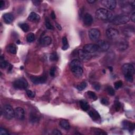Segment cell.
<instances>
[{
	"label": "cell",
	"mask_w": 135,
	"mask_h": 135,
	"mask_svg": "<svg viewBox=\"0 0 135 135\" xmlns=\"http://www.w3.org/2000/svg\"><path fill=\"white\" fill-rule=\"evenodd\" d=\"M122 71L127 81L130 82H133L135 68L133 65L130 63H126L123 65L122 67Z\"/></svg>",
	"instance_id": "obj_1"
},
{
	"label": "cell",
	"mask_w": 135,
	"mask_h": 135,
	"mask_svg": "<svg viewBox=\"0 0 135 135\" xmlns=\"http://www.w3.org/2000/svg\"><path fill=\"white\" fill-rule=\"evenodd\" d=\"M70 67L72 73L76 76H81L83 73V69L80 61L74 59L70 62Z\"/></svg>",
	"instance_id": "obj_2"
},
{
	"label": "cell",
	"mask_w": 135,
	"mask_h": 135,
	"mask_svg": "<svg viewBox=\"0 0 135 135\" xmlns=\"http://www.w3.org/2000/svg\"><path fill=\"white\" fill-rule=\"evenodd\" d=\"M96 17L99 20L106 21L112 20L113 18V14L110 10L104 8H100L96 12Z\"/></svg>",
	"instance_id": "obj_3"
},
{
	"label": "cell",
	"mask_w": 135,
	"mask_h": 135,
	"mask_svg": "<svg viewBox=\"0 0 135 135\" xmlns=\"http://www.w3.org/2000/svg\"><path fill=\"white\" fill-rule=\"evenodd\" d=\"M129 20H130V18L127 15L120 14L113 18L111 21L113 24L121 25L127 23L129 22Z\"/></svg>",
	"instance_id": "obj_4"
},
{
	"label": "cell",
	"mask_w": 135,
	"mask_h": 135,
	"mask_svg": "<svg viewBox=\"0 0 135 135\" xmlns=\"http://www.w3.org/2000/svg\"><path fill=\"white\" fill-rule=\"evenodd\" d=\"M3 114L4 117L8 120H11L15 117L14 110L13 109L11 106L6 105L3 108Z\"/></svg>",
	"instance_id": "obj_5"
},
{
	"label": "cell",
	"mask_w": 135,
	"mask_h": 135,
	"mask_svg": "<svg viewBox=\"0 0 135 135\" xmlns=\"http://www.w3.org/2000/svg\"><path fill=\"white\" fill-rule=\"evenodd\" d=\"M13 86L16 89H25L28 86V82L24 78H21L17 79L14 82Z\"/></svg>",
	"instance_id": "obj_6"
},
{
	"label": "cell",
	"mask_w": 135,
	"mask_h": 135,
	"mask_svg": "<svg viewBox=\"0 0 135 135\" xmlns=\"http://www.w3.org/2000/svg\"><path fill=\"white\" fill-rule=\"evenodd\" d=\"M100 31L97 29H91L88 32L90 39L92 41H96L100 36Z\"/></svg>",
	"instance_id": "obj_7"
},
{
	"label": "cell",
	"mask_w": 135,
	"mask_h": 135,
	"mask_svg": "<svg viewBox=\"0 0 135 135\" xmlns=\"http://www.w3.org/2000/svg\"><path fill=\"white\" fill-rule=\"evenodd\" d=\"M79 59L83 62H87L91 59V55L89 53L87 52L84 50H79L78 51Z\"/></svg>",
	"instance_id": "obj_8"
},
{
	"label": "cell",
	"mask_w": 135,
	"mask_h": 135,
	"mask_svg": "<svg viewBox=\"0 0 135 135\" xmlns=\"http://www.w3.org/2000/svg\"><path fill=\"white\" fill-rule=\"evenodd\" d=\"M101 4L108 10H113L116 7L117 2L115 0H103L101 1Z\"/></svg>",
	"instance_id": "obj_9"
},
{
	"label": "cell",
	"mask_w": 135,
	"mask_h": 135,
	"mask_svg": "<svg viewBox=\"0 0 135 135\" xmlns=\"http://www.w3.org/2000/svg\"><path fill=\"white\" fill-rule=\"evenodd\" d=\"M83 50L90 54L94 53L99 50L98 46H97V44L92 43L86 44L85 46H84Z\"/></svg>",
	"instance_id": "obj_10"
},
{
	"label": "cell",
	"mask_w": 135,
	"mask_h": 135,
	"mask_svg": "<svg viewBox=\"0 0 135 135\" xmlns=\"http://www.w3.org/2000/svg\"><path fill=\"white\" fill-rule=\"evenodd\" d=\"M106 35L110 39H115L118 38L119 35V33L117 29L109 28L106 31Z\"/></svg>",
	"instance_id": "obj_11"
},
{
	"label": "cell",
	"mask_w": 135,
	"mask_h": 135,
	"mask_svg": "<svg viewBox=\"0 0 135 135\" xmlns=\"http://www.w3.org/2000/svg\"><path fill=\"white\" fill-rule=\"evenodd\" d=\"M15 117L18 120H22L24 119L25 112L22 108L18 107L14 110Z\"/></svg>",
	"instance_id": "obj_12"
},
{
	"label": "cell",
	"mask_w": 135,
	"mask_h": 135,
	"mask_svg": "<svg viewBox=\"0 0 135 135\" xmlns=\"http://www.w3.org/2000/svg\"><path fill=\"white\" fill-rule=\"evenodd\" d=\"M97 44L98 46L99 50L102 51H106L110 47L109 43L107 41L102 40L98 41Z\"/></svg>",
	"instance_id": "obj_13"
},
{
	"label": "cell",
	"mask_w": 135,
	"mask_h": 135,
	"mask_svg": "<svg viewBox=\"0 0 135 135\" xmlns=\"http://www.w3.org/2000/svg\"><path fill=\"white\" fill-rule=\"evenodd\" d=\"M31 80L32 82L35 84L44 83L47 81V77L46 76H31Z\"/></svg>",
	"instance_id": "obj_14"
},
{
	"label": "cell",
	"mask_w": 135,
	"mask_h": 135,
	"mask_svg": "<svg viewBox=\"0 0 135 135\" xmlns=\"http://www.w3.org/2000/svg\"><path fill=\"white\" fill-rule=\"evenodd\" d=\"M128 43L125 40H120L116 43V47L120 51H123L128 48Z\"/></svg>",
	"instance_id": "obj_15"
},
{
	"label": "cell",
	"mask_w": 135,
	"mask_h": 135,
	"mask_svg": "<svg viewBox=\"0 0 135 135\" xmlns=\"http://www.w3.org/2000/svg\"><path fill=\"white\" fill-rule=\"evenodd\" d=\"M93 18L91 14L86 13L84 15L83 18V22L84 24L86 26H90L93 23Z\"/></svg>",
	"instance_id": "obj_16"
},
{
	"label": "cell",
	"mask_w": 135,
	"mask_h": 135,
	"mask_svg": "<svg viewBox=\"0 0 135 135\" xmlns=\"http://www.w3.org/2000/svg\"><path fill=\"white\" fill-rule=\"evenodd\" d=\"M123 128L129 131H133L135 129V124L128 121H124L123 123Z\"/></svg>",
	"instance_id": "obj_17"
},
{
	"label": "cell",
	"mask_w": 135,
	"mask_h": 135,
	"mask_svg": "<svg viewBox=\"0 0 135 135\" xmlns=\"http://www.w3.org/2000/svg\"><path fill=\"white\" fill-rule=\"evenodd\" d=\"M3 19L6 24H10L14 20V16L11 13H5L3 15Z\"/></svg>",
	"instance_id": "obj_18"
},
{
	"label": "cell",
	"mask_w": 135,
	"mask_h": 135,
	"mask_svg": "<svg viewBox=\"0 0 135 135\" xmlns=\"http://www.w3.org/2000/svg\"><path fill=\"white\" fill-rule=\"evenodd\" d=\"M89 115L94 121H98V120H100V118H101L99 113L94 110L90 111L89 112Z\"/></svg>",
	"instance_id": "obj_19"
},
{
	"label": "cell",
	"mask_w": 135,
	"mask_h": 135,
	"mask_svg": "<svg viewBox=\"0 0 135 135\" xmlns=\"http://www.w3.org/2000/svg\"><path fill=\"white\" fill-rule=\"evenodd\" d=\"M40 17L35 12H31L28 17V20L31 21V22L38 21L40 20Z\"/></svg>",
	"instance_id": "obj_20"
},
{
	"label": "cell",
	"mask_w": 135,
	"mask_h": 135,
	"mask_svg": "<svg viewBox=\"0 0 135 135\" xmlns=\"http://www.w3.org/2000/svg\"><path fill=\"white\" fill-rule=\"evenodd\" d=\"M52 39L50 36H46L41 40V43L44 47H47L51 44Z\"/></svg>",
	"instance_id": "obj_21"
},
{
	"label": "cell",
	"mask_w": 135,
	"mask_h": 135,
	"mask_svg": "<svg viewBox=\"0 0 135 135\" xmlns=\"http://www.w3.org/2000/svg\"><path fill=\"white\" fill-rule=\"evenodd\" d=\"M60 125L61 127L65 130H69L70 128V125L68 121L65 119H63L60 121Z\"/></svg>",
	"instance_id": "obj_22"
},
{
	"label": "cell",
	"mask_w": 135,
	"mask_h": 135,
	"mask_svg": "<svg viewBox=\"0 0 135 135\" xmlns=\"http://www.w3.org/2000/svg\"><path fill=\"white\" fill-rule=\"evenodd\" d=\"M80 105L81 109L84 111V112H87V111H88L89 109V105L88 104V102L86 101L85 100H81V101H80Z\"/></svg>",
	"instance_id": "obj_23"
},
{
	"label": "cell",
	"mask_w": 135,
	"mask_h": 135,
	"mask_svg": "<svg viewBox=\"0 0 135 135\" xmlns=\"http://www.w3.org/2000/svg\"><path fill=\"white\" fill-rule=\"evenodd\" d=\"M123 32L126 35L131 36V34L134 33V28L131 26H127L123 30Z\"/></svg>",
	"instance_id": "obj_24"
},
{
	"label": "cell",
	"mask_w": 135,
	"mask_h": 135,
	"mask_svg": "<svg viewBox=\"0 0 135 135\" xmlns=\"http://www.w3.org/2000/svg\"><path fill=\"white\" fill-rule=\"evenodd\" d=\"M7 50L11 54L17 53V48L14 44H10L7 47Z\"/></svg>",
	"instance_id": "obj_25"
},
{
	"label": "cell",
	"mask_w": 135,
	"mask_h": 135,
	"mask_svg": "<svg viewBox=\"0 0 135 135\" xmlns=\"http://www.w3.org/2000/svg\"><path fill=\"white\" fill-rule=\"evenodd\" d=\"M62 43L63 47H62V49L63 50H66L69 47V45L68 44V41L67 38L66 37H63L62 38Z\"/></svg>",
	"instance_id": "obj_26"
},
{
	"label": "cell",
	"mask_w": 135,
	"mask_h": 135,
	"mask_svg": "<svg viewBox=\"0 0 135 135\" xmlns=\"http://www.w3.org/2000/svg\"><path fill=\"white\" fill-rule=\"evenodd\" d=\"M87 94L90 99H91L94 100H96L97 99V97L96 96V94H95L94 92L91 91H89L87 92Z\"/></svg>",
	"instance_id": "obj_27"
},
{
	"label": "cell",
	"mask_w": 135,
	"mask_h": 135,
	"mask_svg": "<svg viewBox=\"0 0 135 135\" xmlns=\"http://www.w3.org/2000/svg\"><path fill=\"white\" fill-rule=\"evenodd\" d=\"M7 62L4 60V58L3 57H1L0 58V67L1 69H4L7 67Z\"/></svg>",
	"instance_id": "obj_28"
},
{
	"label": "cell",
	"mask_w": 135,
	"mask_h": 135,
	"mask_svg": "<svg viewBox=\"0 0 135 135\" xmlns=\"http://www.w3.org/2000/svg\"><path fill=\"white\" fill-rule=\"evenodd\" d=\"M35 40V35L33 33H30L26 36V40L28 42H32Z\"/></svg>",
	"instance_id": "obj_29"
},
{
	"label": "cell",
	"mask_w": 135,
	"mask_h": 135,
	"mask_svg": "<svg viewBox=\"0 0 135 135\" xmlns=\"http://www.w3.org/2000/svg\"><path fill=\"white\" fill-rule=\"evenodd\" d=\"M20 27L21 28V29L25 32H26L29 30V26L28 24L26 23H21L20 24Z\"/></svg>",
	"instance_id": "obj_30"
},
{
	"label": "cell",
	"mask_w": 135,
	"mask_h": 135,
	"mask_svg": "<svg viewBox=\"0 0 135 135\" xmlns=\"http://www.w3.org/2000/svg\"><path fill=\"white\" fill-rule=\"evenodd\" d=\"M87 85V84L86 82H82L80 84H79L77 86V89L79 91H82L86 88Z\"/></svg>",
	"instance_id": "obj_31"
},
{
	"label": "cell",
	"mask_w": 135,
	"mask_h": 135,
	"mask_svg": "<svg viewBox=\"0 0 135 135\" xmlns=\"http://www.w3.org/2000/svg\"><path fill=\"white\" fill-rule=\"evenodd\" d=\"M30 120L32 123H38L39 121V118L34 113H31L30 116Z\"/></svg>",
	"instance_id": "obj_32"
},
{
	"label": "cell",
	"mask_w": 135,
	"mask_h": 135,
	"mask_svg": "<svg viewBox=\"0 0 135 135\" xmlns=\"http://www.w3.org/2000/svg\"><path fill=\"white\" fill-rule=\"evenodd\" d=\"M107 91L110 96H114L115 94V90L111 86H108L107 87Z\"/></svg>",
	"instance_id": "obj_33"
},
{
	"label": "cell",
	"mask_w": 135,
	"mask_h": 135,
	"mask_svg": "<svg viewBox=\"0 0 135 135\" xmlns=\"http://www.w3.org/2000/svg\"><path fill=\"white\" fill-rule=\"evenodd\" d=\"M50 59L51 61H57L58 59V57L56 53H52L51 55H50Z\"/></svg>",
	"instance_id": "obj_34"
},
{
	"label": "cell",
	"mask_w": 135,
	"mask_h": 135,
	"mask_svg": "<svg viewBox=\"0 0 135 135\" xmlns=\"http://www.w3.org/2000/svg\"><path fill=\"white\" fill-rule=\"evenodd\" d=\"M45 24H46V26L47 29H49V30H52L53 29V27L52 25V24L50 22H49V20L48 18H46V23H45Z\"/></svg>",
	"instance_id": "obj_35"
},
{
	"label": "cell",
	"mask_w": 135,
	"mask_h": 135,
	"mask_svg": "<svg viewBox=\"0 0 135 135\" xmlns=\"http://www.w3.org/2000/svg\"><path fill=\"white\" fill-rule=\"evenodd\" d=\"M123 86V82L121 81H118L115 83V88L116 89H118L121 88Z\"/></svg>",
	"instance_id": "obj_36"
},
{
	"label": "cell",
	"mask_w": 135,
	"mask_h": 135,
	"mask_svg": "<svg viewBox=\"0 0 135 135\" xmlns=\"http://www.w3.org/2000/svg\"><path fill=\"white\" fill-rule=\"evenodd\" d=\"M121 108V104L118 101H116L115 104V109L116 112H119Z\"/></svg>",
	"instance_id": "obj_37"
},
{
	"label": "cell",
	"mask_w": 135,
	"mask_h": 135,
	"mask_svg": "<svg viewBox=\"0 0 135 135\" xmlns=\"http://www.w3.org/2000/svg\"><path fill=\"white\" fill-rule=\"evenodd\" d=\"M26 94H27L28 96L30 98H34L35 96V94L34 92L30 90H28L26 91Z\"/></svg>",
	"instance_id": "obj_38"
},
{
	"label": "cell",
	"mask_w": 135,
	"mask_h": 135,
	"mask_svg": "<svg viewBox=\"0 0 135 135\" xmlns=\"http://www.w3.org/2000/svg\"><path fill=\"white\" fill-rule=\"evenodd\" d=\"M94 131L96 132L95 134H99V135H106L107 133H105L103 130H100L99 129H93Z\"/></svg>",
	"instance_id": "obj_39"
},
{
	"label": "cell",
	"mask_w": 135,
	"mask_h": 135,
	"mask_svg": "<svg viewBox=\"0 0 135 135\" xmlns=\"http://www.w3.org/2000/svg\"><path fill=\"white\" fill-rule=\"evenodd\" d=\"M10 133L8 132V131L4 128H1L0 129V135H9Z\"/></svg>",
	"instance_id": "obj_40"
},
{
	"label": "cell",
	"mask_w": 135,
	"mask_h": 135,
	"mask_svg": "<svg viewBox=\"0 0 135 135\" xmlns=\"http://www.w3.org/2000/svg\"><path fill=\"white\" fill-rule=\"evenodd\" d=\"M93 86H94V88L95 90H96L98 91L100 90V84L97 83V82H95L93 84Z\"/></svg>",
	"instance_id": "obj_41"
},
{
	"label": "cell",
	"mask_w": 135,
	"mask_h": 135,
	"mask_svg": "<svg viewBox=\"0 0 135 135\" xmlns=\"http://www.w3.org/2000/svg\"><path fill=\"white\" fill-rule=\"evenodd\" d=\"M101 103L103 105L107 106L109 105V101L107 98H102L101 100Z\"/></svg>",
	"instance_id": "obj_42"
},
{
	"label": "cell",
	"mask_w": 135,
	"mask_h": 135,
	"mask_svg": "<svg viewBox=\"0 0 135 135\" xmlns=\"http://www.w3.org/2000/svg\"><path fill=\"white\" fill-rule=\"evenodd\" d=\"M55 72V68L52 67L50 70V75L51 76H54Z\"/></svg>",
	"instance_id": "obj_43"
},
{
	"label": "cell",
	"mask_w": 135,
	"mask_h": 135,
	"mask_svg": "<svg viewBox=\"0 0 135 135\" xmlns=\"http://www.w3.org/2000/svg\"><path fill=\"white\" fill-rule=\"evenodd\" d=\"M52 134L56 135H61L62 133H61L60 131L58 130V129H54V130H53V131H52Z\"/></svg>",
	"instance_id": "obj_44"
},
{
	"label": "cell",
	"mask_w": 135,
	"mask_h": 135,
	"mask_svg": "<svg viewBox=\"0 0 135 135\" xmlns=\"http://www.w3.org/2000/svg\"><path fill=\"white\" fill-rule=\"evenodd\" d=\"M130 19L133 22H135V12H134L133 13H132V14L131 15Z\"/></svg>",
	"instance_id": "obj_45"
},
{
	"label": "cell",
	"mask_w": 135,
	"mask_h": 135,
	"mask_svg": "<svg viewBox=\"0 0 135 135\" xmlns=\"http://www.w3.org/2000/svg\"><path fill=\"white\" fill-rule=\"evenodd\" d=\"M51 18H52V19H55V18H56V16H55V13L53 11H52L51 13Z\"/></svg>",
	"instance_id": "obj_46"
},
{
	"label": "cell",
	"mask_w": 135,
	"mask_h": 135,
	"mask_svg": "<svg viewBox=\"0 0 135 135\" xmlns=\"http://www.w3.org/2000/svg\"><path fill=\"white\" fill-rule=\"evenodd\" d=\"M5 5V2L3 1H0V8L2 9Z\"/></svg>",
	"instance_id": "obj_47"
},
{
	"label": "cell",
	"mask_w": 135,
	"mask_h": 135,
	"mask_svg": "<svg viewBox=\"0 0 135 135\" xmlns=\"http://www.w3.org/2000/svg\"><path fill=\"white\" fill-rule=\"evenodd\" d=\"M55 25H56V26H57V28H58V29L59 30H61V29H62V28H61V25L60 24H59L58 23H55Z\"/></svg>",
	"instance_id": "obj_48"
},
{
	"label": "cell",
	"mask_w": 135,
	"mask_h": 135,
	"mask_svg": "<svg viewBox=\"0 0 135 135\" xmlns=\"http://www.w3.org/2000/svg\"><path fill=\"white\" fill-rule=\"evenodd\" d=\"M40 1H33V3L34 4V5H39L40 3Z\"/></svg>",
	"instance_id": "obj_49"
},
{
	"label": "cell",
	"mask_w": 135,
	"mask_h": 135,
	"mask_svg": "<svg viewBox=\"0 0 135 135\" xmlns=\"http://www.w3.org/2000/svg\"><path fill=\"white\" fill-rule=\"evenodd\" d=\"M87 2H88L90 4H93L94 3L96 2V1H94V0H88Z\"/></svg>",
	"instance_id": "obj_50"
},
{
	"label": "cell",
	"mask_w": 135,
	"mask_h": 135,
	"mask_svg": "<svg viewBox=\"0 0 135 135\" xmlns=\"http://www.w3.org/2000/svg\"><path fill=\"white\" fill-rule=\"evenodd\" d=\"M109 70H110L112 71V67H109Z\"/></svg>",
	"instance_id": "obj_51"
}]
</instances>
